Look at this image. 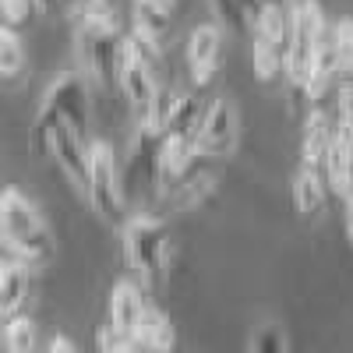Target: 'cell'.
<instances>
[{"label":"cell","mask_w":353,"mask_h":353,"mask_svg":"<svg viewBox=\"0 0 353 353\" xmlns=\"http://www.w3.org/2000/svg\"><path fill=\"white\" fill-rule=\"evenodd\" d=\"M0 241L28 269H39L53 258V233L18 188H0Z\"/></svg>","instance_id":"6da1fadb"},{"label":"cell","mask_w":353,"mask_h":353,"mask_svg":"<svg viewBox=\"0 0 353 353\" xmlns=\"http://www.w3.org/2000/svg\"><path fill=\"white\" fill-rule=\"evenodd\" d=\"M124 258H128V269L149 286H163L166 272H170V261H173V244H170V233L166 223L152 212H134L124 223Z\"/></svg>","instance_id":"7a4b0ae2"},{"label":"cell","mask_w":353,"mask_h":353,"mask_svg":"<svg viewBox=\"0 0 353 353\" xmlns=\"http://www.w3.org/2000/svg\"><path fill=\"white\" fill-rule=\"evenodd\" d=\"M332 28L325 25V11L318 0H293L290 8V43L283 50V74L293 88H304L311 61L318 43L325 39Z\"/></svg>","instance_id":"3957f363"},{"label":"cell","mask_w":353,"mask_h":353,"mask_svg":"<svg viewBox=\"0 0 353 353\" xmlns=\"http://www.w3.org/2000/svg\"><path fill=\"white\" fill-rule=\"evenodd\" d=\"M85 201L106 219L110 226H121L131 219L128 198H124V181L121 166H117V152L110 141H88V194Z\"/></svg>","instance_id":"277c9868"},{"label":"cell","mask_w":353,"mask_h":353,"mask_svg":"<svg viewBox=\"0 0 353 353\" xmlns=\"http://www.w3.org/2000/svg\"><path fill=\"white\" fill-rule=\"evenodd\" d=\"M121 53H124V32L117 18L78 21V61L92 81L117 85V78H121Z\"/></svg>","instance_id":"5b68a950"},{"label":"cell","mask_w":353,"mask_h":353,"mask_svg":"<svg viewBox=\"0 0 353 353\" xmlns=\"http://www.w3.org/2000/svg\"><path fill=\"white\" fill-rule=\"evenodd\" d=\"M39 117L43 121L68 124L78 138L88 141V88H85V78L78 71L57 74L53 85L46 88V96H43Z\"/></svg>","instance_id":"8992f818"},{"label":"cell","mask_w":353,"mask_h":353,"mask_svg":"<svg viewBox=\"0 0 353 353\" xmlns=\"http://www.w3.org/2000/svg\"><path fill=\"white\" fill-rule=\"evenodd\" d=\"M117 85H121V92H124V99H128V106L138 113V117H145L152 110V103H156V96H159V88L166 85L149 64L138 57V50L128 43V36H124V53H121V78H117Z\"/></svg>","instance_id":"52a82bcc"},{"label":"cell","mask_w":353,"mask_h":353,"mask_svg":"<svg viewBox=\"0 0 353 353\" xmlns=\"http://www.w3.org/2000/svg\"><path fill=\"white\" fill-rule=\"evenodd\" d=\"M237 149V110L230 99H216L205 110L201 131L194 138V152L205 159H226Z\"/></svg>","instance_id":"ba28073f"},{"label":"cell","mask_w":353,"mask_h":353,"mask_svg":"<svg viewBox=\"0 0 353 353\" xmlns=\"http://www.w3.org/2000/svg\"><path fill=\"white\" fill-rule=\"evenodd\" d=\"M223 32H226V28L223 25H212V21L191 28L184 61H188V71H191V81L194 85H209L216 78V71L223 64Z\"/></svg>","instance_id":"9c48e42d"},{"label":"cell","mask_w":353,"mask_h":353,"mask_svg":"<svg viewBox=\"0 0 353 353\" xmlns=\"http://www.w3.org/2000/svg\"><path fill=\"white\" fill-rule=\"evenodd\" d=\"M145 307H149V301H145V293L134 279H121L113 290H110V325L128 336L134 343V332H138V321L145 314Z\"/></svg>","instance_id":"30bf717a"},{"label":"cell","mask_w":353,"mask_h":353,"mask_svg":"<svg viewBox=\"0 0 353 353\" xmlns=\"http://www.w3.org/2000/svg\"><path fill=\"white\" fill-rule=\"evenodd\" d=\"M332 138H336V128L329 121V113L314 106L304 121V145H301V156H304V166L311 170H325V159H329V149H332Z\"/></svg>","instance_id":"8fae6325"},{"label":"cell","mask_w":353,"mask_h":353,"mask_svg":"<svg viewBox=\"0 0 353 353\" xmlns=\"http://www.w3.org/2000/svg\"><path fill=\"white\" fill-rule=\"evenodd\" d=\"M28 297V265L18 258L0 261V329L8 325V318L21 314V304Z\"/></svg>","instance_id":"7c38bea8"},{"label":"cell","mask_w":353,"mask_h":353,"mask_svg":"<svg viewBox=\"0 0 353 353\" xmlns=\"http://www.w3.org/2000/svg\"><path fill=\"white\" fill-rule=\"evenodd\" d=\"M290 194H293V205H297V212H304V216L321 212V209H325V201H329V181H325V170L301 166L297 173H293Z\"/></svg>","instance_id":"4fadbf2b"},{"label":"cell","mask_w":353,"mask_h":353,"mask_svg":"<svg viewBox=\"0 0 353 353\" xmlns=\"http://www.w3.org/2000/svg\"><path fill=\"white\" fill-rule=\"evenodd\" d=\"M325 181H329V191H336L339 198H346L353 184V134L346 128H336L332 149L325 159Z\"/></svg>","instance_id":"5bb4252c"},{"label":"cell","mask_w":353,"mask_h":353,"mask_svg":"<svg viewBox=\"0 0 353 353\" xmlns=\"http://www.w3.org/2000/svg\"><path fill=\"white\" fill-rule=\"evenodd\" d=\"M336 74H339V57H336V43H332V32H329L314 50V61H311V71H307V81H304L301 92L311 103H318L321 96H325V88L332 85Z\"/></svg>","instance_id":"9a60e30c"},{"label":"cell","mask_w":353,"mask_h":353,"mask_svg":"<svg viewBox=\"0 0 353 353\" xmlns=\"http://www.w3.org/2000/svg\"><path fill=\"white\" fill-rule=\"evenodd\" d=\"M134 32L156 46H166L170 32H173V11L156 4V0H138L134 4Z\"/></svg>","instance_id":"2e32d148"},{"label":"cell","mask_w":353,"mask_h":353,"mask_svg":"<svg viewBox=\"0 0 353 353\" xmlns=\"http://www.w3.org/2000/svg\"><path fill=\"white\" fill-rule=\"evenodd\" d=\"M265 0H212V11L233 36H254Z\"/></svg>","instance_id":"e0dca14e"},{"label":"cell","mask_w":353,"mask_h":353,"mask_svg":"<svg viewBox=\"0 0 353 353\" xmlns=\"http://www.w3.org/2000/svg\"><path fill=\"white\" fill-rule=\"evenodd\" d=\"M134 339H138V343H149V346H156V350H163V353H173V346H176L173 321H170L159 307H152V304L145 307V314H141V321H138Z\"/></svg>","instance_id":"ac0fdd59"},{"label":"cell","mask_w":353,"mask_h":353,"mask_svg":"<svg viewBox=\"0 0 353 353\" xmlns=\"http://www.w3.org/2000/svg\"><path fill=\"white\" fill-rule=\"evenodd\" d=\"M254 36L265 39V43H272V46H279V50H286V43H290V8L276 4V0H265L261 14H258ZM254 36H251V39H254Z\"/></svg>","instance_id":"d6986e66"},{"label":"cell","mask_w":353,"mask_h":353,"mask_svg":"<svg viewBox=\"0 0 353 353\" xmlns=\"http://www.w3.org/2000/svg\"><path fill=\"white\" fill-rule=\"evenodd\" d=\"M201 121H205V106L191 92H181V96H176V106H173L166 134H181V138H191L194 141L198 131H201Z\"/></svg>","instance_id":"ffe728a7"},{"label":"cell","mask_w":353,"mask_h":353,"mask_svg":"<svg viewBox=\"0 0 353 353\" xmlns=\"http://www.w3.org/2000/svg\"><path fill=\"white\" fill-rule=\"evenodd\" d=\"M0 339H4L8 353H36L39 329H36V321L28 314H14V318H8V325L0 329Z\"/></svg>","instance_id":"44dd1931"},{"label":"cell","mask_w":353,"mask_h":353,"mask_svg":"<svg viewBox=\"0 0 353 353\" xmlns=\"http://www.w3.org/2000/svg\"><path fill=\"white\" fill-rule=\"evenodd\" d=\"M25 71V46L11 25H0V78H18Z\"/></svg>","instance_id":"7402d4cb"},{"label":"cell","mask_w":353,"mask_h":353,"mask_svg":"<svg viewBox=\"0 0 353 353\" xmlns=\"http://www.w3.org/2000/svg\"><path fill=\"white\" fill-rule=\"evenodd\" d=\"M251 68H254V78L258 81H272L283 74V50L265 43V39H251Z\"/></svg>","instance_id":"603a6c76"},{"label":"cell","mask_w":353,"mask_h":353,"mask_svg":"<svg viewBox=\"0 0 353 353\" xmlns=\"http://www.w3.org/2000/svg\"><path fill=\"white\" fill-rule=\"evenodd\" d=\"M248 353H286V336H283L279 321H261V325H254Z\"/></svg>","instance_id":"cb8c5ba5"},{"label":"cell","mask_w":353,"mask_h":353,"mask_svg":"<svg viewBox=\"0 0 353 353\" xmlns=\"http://www.w3.org/2000/svg\"><path fill=\"white\" fill-rule=\"evenodd\" d=\"M332 43L339 57V74L353 78V18H339L332 25Z\"/></svg>","instance_id":"d4e9b609"},{"label":"cell","mask_w":353,"mask_h":353,"mask_svg":"<svg viewBox=\"0 0 353 353\" xmlns=\"http://www.w3.org/2000/svg\"><path fill=\"white\" fill-rule=\"evenodd\" d=\"M36 11H39L36 0H0V18H4V25H11V28L28 25Z\"/></svg>","instance_id":"484cf974"},{"label":"cell","mask_w":353,"mask_h":353,"mask_svg":"<svg viewBox=\"0 0 353 353\" xmlns=\"http://www.w3.org/2000/svg\"><path fill=\"white\" fill-rule=\"evenodd\" d=\"M117 8L113 0H78L74 4V25L78 21H113Z\"/></svg>","instance_id":"4316f807"},{"label":"cell","mask_w":353,"mask_h":353,"mask_svg":"<svg viewBox=\"0 0 353 353\" xmlns=\"http://www.w3.org/2000/svg\"><path fill=\"white\" fill-rule=\"evenodd\" d=\"M96 350L99 353H128L131 350V339L117 332L110 321H103V325L96 329Z\"/></svg>","instance_id":"83f0119b"},{"label":"cell","mask_w":353,"mask_h":353,"mask_svg":"<svg viewBox=\"0 0 353 353\" xmlns=\"http://www.w3.org/2000/svg\"><path fill=\"white\" fill-rule=\"evenodd\" d=\"M336 113H339V128L353 134V81H343L336 92Z\"/></svg>","instance_id":"f1b7e54d"},{"label":"cell","mask_w":353,"mask_h":353,"mask_svg":"<svg viewBox=\"0 0 353 353\" xmlns=\"http://www.w3.org/2000/svg\"><path fill=\"white\" fill-rule=\"evenodd\" d=\"M46 353H78V346H74L71 336H53V339L46 343Z\"/></svg>","instance_id":"f546056e"},{"label":"cell","mask_w":353,"mask_h":353,"mask_svg":"<svg viewBox=\"0 0 353 353\" xmlns=\"http://www.w3.org/2000/svg\"><path fill=\"white\" fill-rule=\"evenodd\" d=\"M61 4H64V0H36V8H39L43 14H53L57 8H61Z\"/></svg>","instance_id":"4dcf8cb0"},{"label":"cell","mask_w":353,"mask_h":353,"mask_svg":"<svg viewBox=\"0 0 353 353\" xmlns=\"http://www.w3.org/2000/svg\"><path fill=\"white\" fill-rule=\"evenodd\" d=\"M128 353H163V350H156V346H149V343H138V339H134Z\"/></svg>","instance_id":"1f68e13d"},{"label":"cell","mask_w":353,"mask_h":353,"mask_svg":"<svg viewBox=\"0 0 353 353\" xmlns=\"http://www.w3.org/2000/svg\"><path fill=\"white\" fill-rule=\"evenodd\" d=\"M343 226H346V241L353 244V209H346V212H343Z\"/></svg>","instance_id":"d6a6232c"},{"label":"cell","mask_w":353,"mask_h":353,"mask_svg":"<svg viewBox=\"0 0 353 353\" xmlns=\"http://www.w3.org/2000/svg\"><path fill=\"white\" fill-rule=\"evenodd\" d=\"M343 201H346V209H353V184H350V191H346V198H343Z\"/></svg>","instance_id":"836d02e7"},{"label":"cell","mask_w":353,"mask_h":353,"mask_svg":"<svg viewBox=\"0 0 353 353\" xmlns=\"http://www.w3.org/2000/svg\"><path fill=\"white\" fill-rule=\"evenodd\" d=\"M134 4H138V0H134ZM156 4H163V8H170V11H173V8H176V0H156Z\"/></svg>","instance_id":"e575fe53"}]
</instances>
